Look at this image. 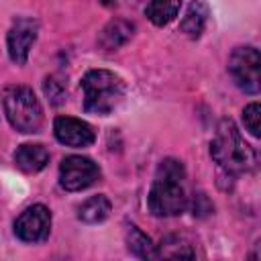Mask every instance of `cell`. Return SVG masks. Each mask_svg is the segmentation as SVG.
Listing matches in <instances>:
<instances>
[{
  "label": "cell",
  "mask_w": 261,
  "mask_h": 261,
  "mask_svg": "<svg viewBox=\"0 0 261 261\" xmlns=\"http://www.w3.org/2000/svg\"><path fill=\"white\" fill-rule=\"evenodd\" d=\"M184 177H186V169L181 161L167 157L159 163L153 186L147 196L149 210L155 216H175L184 212L188 204L184 192Z\"/></svg>",
  "instance_id": "obj_1"
},
{
  "label": "cell",
  "mask_w": 261,
  "mask_h": 261,
  "mask_svg": "<svg viewBox=\"0 0 261 261\" xmlns=\"http://www.w3.org/2000/svg\"><path fill=\"white\" fill-rule=\"evenodd\" d=\"M210 155L220 167L232 173L249 171L257 163V153L249 143H245L232 120H222L218 124L210 143Z\"/></svg>",
  "instance_id": "obj_2"
},
{
  "label": "cell",
  "mask_w": 261,
  "mask_h": 261,
  "mask_svg": "<svg viewBox=\"0 0 261 261\" xmlns=\"http://www.w3.org/2000/svg\"><path fill=\"white\" fill-rule=\"evenodd\" d=\"M84 108L94 114H110L124 98L122 80L108 69H92L82 77Z\"/></svg>",
  "instance_id": "obj_3"
},
{
  "label": "cell",
  "mask_w": 261,
  "mask_h": 261,
  "mask_svg": "<svg viewBox=\"0 0 261 261\" xmlns=\"http://www.w3.org/2000/svg\"><path fill=\"white\" fill-rule=\"evenodd\" d=\"M6 118L20 133H37L43 124V108L27 86H8L2 94Z\"/></svg>",
  "instance_id": "obj_4"
},
{
  "label": "cell",
  "mask_w": 261,
  "mask_h": 261,
  "mask_svg": "<svg viewBox=\"0 0 261 261\" xmlns=\"http://www.w3.org/2000/svg\"><path fill=\"white\" fill-rule=\"evenodd\" d=\"M261 57L255 47H237L228 59V71L237 86L247 94H257L261 86Z\"/></svg>",
  "instance_id": "obj_5"
},
{
  "label": "cell",
  "mask_w": 261,
  "mask_h": 261,
  "mask_svg": "<svg viewBox=\"0 0 261 261\" xmlns=\"http://www.w3.org/2000/svg\"><path fill=\"white\" fill-rule=\"evenodd\" d=\"M100 177L98 165L82 155H69L61 161L59 167V184L67 192H80L90 188Z\"/></svg>",
  "instance_id": "obj_6"
},
{
  "label": "cell",
  "mask_w": 261,
  "mask_h": 261,
  "mask_svg": "<svg viewBox=\"0 0 261 261\" xmlns=\"http://www.w3.org/2000/svg\"><path fill=\"white\" fill-rule=\"evenodd\" d=\"M51 230V212L43 204L29 206L14 222V232L24 243H39Z\"/></svg>",
  "instance_id": "obj_7"
},
{
  "label": "cell",
  "mask_w": 261,
  "mask_h": 261,
  "mask_svg": "<svg viewBox=\"0 0 261 261\" xmlns=\"http://www.w3.org/2000/svg\"><path fill=\"white\" fill-rule=\"evenodd\" d=\"M37 22L33 18H18L8 31V55L16 65H22L37 39Z\"/></svg>",
  "instance_id": "obj_8"
},
{
  "label": "cell",
  "mask_w": 261,
  "mask_h": 261,
  "mask_svg": "<svg viewBox=\"0 0 261 261\" xmlns=\"http://www.w3.org/2000/svg\"><path fill=\"white\" fill-rule=\"evenodd\" d=\"M53 133H55L57 141L67 145V147H88L96 139L94 128L88 122H84L80 118H73V116H59V118H55Z\"/></svg>",
  "instance_id": "obj_9"
},
{
  "label": "cell",
  "mask_w": 261,
  "mask_h": 261,
  "mask_svg": "<svg viewBox=\"0 0 261 261\" xmlns=\"http://www.w3.org/2000/svg\"><path fill=\"white\" fill-rule=\"evenodd\" d=\"M135 24L124 20V18H114L110 20L98 35V45L104 51H114L118 47H122L130 37H133Z\"/></svg>",
  "instance_id": "obj_10"
},
{
  "label": "cell",
  "mask_w": 261,
  "mask_h": 261,
  "mask_svg": "<svg viewBox=\"0 0 261 261\" xmlns=\"http://www.w3.org/2000/svg\"><path fill=\"white\" fill-rule=\"evenodd\" d=\"M157 255L161 261H196L194 245L181 234H169L161 241Z\"/></svg>",
  "instance_id": "obj_11"
},
{
  "label": "cell",
  "mask_w": 261,
  "mask_h": 261,
  "mask_svg": "<svg viewBox=\"0 0 261 261\" xmlns=\"http://www.w3.org/2000/svg\"><path fill=\"white\" fill-rule=\"evenodd\" d=\"M47 161H49V151L43 145L27 143V145H20L14 153V163L27 173L41 171L47 165Z\"/></svg>",
  "instance_id": "obj_12"
},
{
  "label": "cell",
  "mask_w": 261,
  "mask_h": 261,
  "mask_svg": "<svg viewBox=\"0 0 261 261\" xmlns=\"http://www.w3.org/2000/svg\"><path fill=\"white\" fill-rule=\"evenodd\" d=\"M112 210V204L106 196L98 194V196H92L88 198L80 208H77V218L82 222H88V224H96V222H102L104 218H108Z\"/></svg>",
  "instance_id": "obj_13"
},
{
  "label": "cell",
  "mask_w": 261,
  "mask_h": 261,
  "mask_svg": "<svg viewBox=\"0 0 261 261\" xmlns=\"http://www.w3.org/2000/svg\"><path fill=\"white\" fill-rule=\"evenodd\" d=\"M126 245L143 261H161L159 255H157L155 245L151 243V239L147 234H143L137 226H128V230H126Z\"/></svg>",
  "instance_id": "obj_14"
},
{
  "label": "cell",
  "mask_w": 261,
  "mask_h": 261,
  "mask_svg": "<svg viewBox=\"0 0 261 261\" xmlns=\"http://www.w3.org/2000/svg\"><path fill=\"white\" fill-rule=\"evenodd\" d=\"M206 16H208V8H206V4H202V2L190 4L188 14H186L184 20H181V31H184L190 39H198V37L202 35V31H204Z\"/></svg>",
  "instance_id": "obj_15"
},
{
  "label": "cell",
  "mask_w": 261,
  "mask_h": 261,
  "mask_svg": "<svg viewBox=\"0 0 261 261\" xmlns=\"http://www.w3.org/2000/svg\"><path fill=\"white\" fill-rule=\"evenodd\" d=\"M177 12H179V2H161V0H157V2H149L145 6V14L157 27H163L169 20H173L177 16Z\"/></svg>",
  "instance_id": "obj_16"
},
{
  "label": "cell",
  "mask_w": 261,
  "mask_h": 261,
  "mask_svg": "<svg viewBox=\"0 0 261 261\" xmlns=\"http://www.w3.org/2000/svg\"><path fill=\"white\" fill-rule=\"evenodd\" d=\"M243 122H245L247 130L253 137H259L261 135V106H259V102H251L243 110Z\"/></svg>",
  "instance_id": "obj_17"
},
{
  "label": "cell",
  "mask_w": 261,
  "mask_h": 261,
  "mask_svg": "<svg viewBox=\"0 0 261 261\" xmlns=\"http://www.w3.org/2000/svg\"><path fill=\"white\" fill-rule=\"evenodd\" d=\"M45 94L53 104H61L65 100V84L57 75H49L45 80Z\"/></svg>",
  "instance_id": "obj_18"
},
{
  "label": "cell",
  "mask_w": 261,
  "mask_h": 261,
  "mask_svg": "<svg viewBox=\"0 0 261 261\" xmlns=\"http://www.w3.org/2000/svg\"><path fill=\"white\" fill-rule=\"evenodd\" d=\"M249 261H259V255H257V251H253V255L249 257Z\"/></svg>",
  "instance_id": "obj_19"
}]
</instances>
